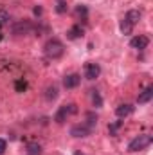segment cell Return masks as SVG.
<instances>
[{"mask_svg": "<svg viewBox=\"0 0 153 155\" xmlns=\"http://www.w3.org/2000/svg\"><path fill=\"white\" fill-rule=\"evenodd\" d=\"M121 128H122V121H115L108 126V132H110V135H117Z\"/></svg>", "mask_w": 153, "mask_h": 155, "instance_id": "d6986e66", "label": "cell"}, {"mask_svg": "<svg viewBox=\"0 0 153 155\" xmlns=\"http://www.w3.org/2000/svg\"><path fill=\"white\" fill-rule=\"evenodd\" d=\"M5 148H7V143H5L4 139H0V155L5 153Z\"/></svg>", "mask_w": 153, "mask_h": 155, "instance_id": "603a6c76", "label": "cell"}, {"mask_svg": "<svg viewBox=\"0 0 153 155\" xmlns=\"http://www.w3.org/2000/svg\"><path fill=\"white\" fill-rule=\"evenodd\" d=\"M43 52H45L47 58H50V60H58V58L63 56L65 47H63V43H61L60 40L52 38V40H49V41L43 45Z\"/></svg>", "mask_w": 153, "mask_h": 155, "instance_id": "6da1fadb", "label": "cell"}, {"mask_svg": "<svg viewBox=\"0 0 153 155\" xmlns=\"http://www.w3.org/2000/svg\"><path fill=\"white\" fill-rule=\"evenodd\" d=\"M90 97H92L94 107H103V99H101V96H99L97 90H90Z\"/></svg>", "mask_w": 153, "mask_h": 155, "instance_id": "e0dca14e", "label": "cell"}, {"mask_svg": "<svg viewBox=\"0 0 153 155\" xmlns=\"http://www.w3.org/2000/svg\"><path fill=\"white\" fill-rule=\"evenodd\" d=\"M9 22V13L4 9V7H0V25H4V24H7Z\"/></svg>", "mask_w": 153, "mask_h": 155, "instance_id": "7402d4cb", "label": "cell"}, {"mask_svg": "<svg viewBox=\"0 0 153 155\" xmlns=\"http://www.w3.org/2000/svg\"><path fill=\"white\" fill-rule=\"evenodd\" d=\"M76 16L81 18L83 22H86V18H88V9H86L85 5H77L76 7Z\"/></svg>", "mask_w": 153, "mask_h": 155, "instance_id": "5bb4252c", "label": "cell"}, {"mask_svg": "<svg viewBox=\"0 0 153 155\" xmlns=\"http://www.w3.org/2000/svg\"><path fill=\"white\" fill-rule=\"evenodd\" d=\"M83 123H85V124H88V126L94 130V128H96V124H97V116H96V114H92V112H88V114H86V121H83Z\"/></svg>", "mask_w": 153, "mask_h": 155, "instance_id": "ac0fdd59", "label": "cell"}, {"mask_svg": "<svg viewBox=\"0 0 153 155\" xmlns=\"http://www.w3.org/2000/svg\"><path fill=\"white\" fill-rule=\"evenodd\" d=\"M121 31H122V35H132L133 25H132L126 18H122V20H121Z\"/></svg>", "mask_w": 153, "mask_h": 155, "instance_id": "9a60e30c", "label": "cell"}, {"mask_svg": "<svg viewBox=\"0 0 153 155\" xmlns=\"http://www.w3.org/2000/svg\"><path fill=\"white\" fill-rule=\"evenodd\" d=\"M65 11H67V2H65V0H58V4H56V13L63 15Z\"/></svg>", "mask_w": 153, "mask_h": 155, "instance_id": "44dd1931", "label": "cell"}, {"mask_svg": "<svg viewBox=\"0 0 153 155\" xmlns=\"http://www.w3.org/2000/svg\"><path fill=\"white\" fill-rule=\"evenodd\" d=\"M0 40H2V33H0Z\"/></svg>", "mask_w": 153, "mask_h": 155, "instance_id": "484cf974", "label": "cell"}, {"mask_svg": "<svg viewBox=\"0 0 153 155\" xmlns=\"http://www.w3.org/2000/svg\"><path fill=\"white\" fill-rule=\"evenodd\" d=\"M34 15H36V16L41 15V7H34Z\"/></svg>", "mask_w": 153, "mask_h": 155, "instance_id": "cb8c5ba5", "label": "cell"}, {"mask_svg": "<svg viewBox=\"0 0 153 155\" xmlns=\"http://www.w3.org/2000/svg\"><path fill=\"white\" fill-rule=\"evenodd\" d=\"M15 90L16 92H25L27 90V81L25 79H16L15 81Z\"/></svg>", "mask_w": 153, "mask_h": 155, "instance_id": "ffe728a7", "label": "cell"}, {"mask_svg": "<svg viewBox=\"0 0 153 155\" xmlns=\"http://www.w3.org/2000/svg\"><path fill=\"white\" fill-rule=\"evenodd\" d=\"M33 29H34V25H33L29 20H20V22L13 24V27H11L13 35H16V36H24V35H29Z\"/></svg>", "mask_w": 153, "mask_h": 155, "instance_id": "277c9868", "label": "cell"}, {"mask_svg": "<svg viewBox=\"0 0 153 155\" xmlns=\"http://www.w3.org/2000/svg\"><path fill=\"white\" fill-rule=\"evenodd\" d=\"M124 18H126V20H128L132 25H135V24L141 20V11H137V9H132V11H128V13H126V16H124Z\"/></svg>", "mask_w": 153, "mask_h": 155, "instance_id": "7c38bea8", "label": "cell"}, {"mask_svg": "<svg viewBox=\"0 0 153 155\" xmlns=\"http://www.w3.org/2000/svg\"><path fill=\"white\" fill-rule=\"evenodd\" d=\"M148 43H150V38H148V36H144V35L133 36V38H132V41H130V45H132L133 49H139V51L146 49V47H148Z\"/></svg>", "mask_w": 153, "mask_h": 155, "instance_id": "52a82bcc", "label": "cell"}, {"mask_svg": "<svg viewBox=\"0 0 153 155\" xmlns=\"http://www.w3.org/2000/svg\"><path fill=\"white\" fill-rule=\"evenodd\" d=\"M79 83H81V76L79 74H69V76L63 78V87L65 88H76Z\"/></svg>", "mask_w": 153, "mask_h": 155, "instance_id": "9c48e42d", "label": "cell"}, {"mask_svg": "<svg viewBox=\"0 0 153 155\" xmlns=\"http://www.w3.org/2000/svg\"><path fill=\"white\" fill-rule=\"evenodd\" d=\"M25 148H27V155H41V146L38 143H29Z\"/></svg>", "mask_w": 153, "mask_h": 155, "instance_id": "4fadbf2b", "label": "cell"}, {"mask_svg": "<svg viewBox=\"0 0 153 155\" xmlns=\"http://www.w3.org/2000/svg\"><path fill=\"white\" fill-rule=\"evenodd\" d=\"M151 97H153V87H151V85H148V87L139 94L137 101H139L141 105H144V103H150V101H151Z\"/></svg>", "mask_w": 153, "mask_h": 155, "instance_id": "30bf717a", "label": "cell"}, {"mask_svg": "<svg viewBox=\"0 0 153 155\" xmlns=\"http://www.w3.org/2000/svg\"><path fill=\"white\" fill-rule=\"evenodd\" d=\"M151 141H153V137L150 134H141V135H137L133 141H130L128 152H141V150L148 148V146L151 144Z\"/></svg>", "mask_w": 153, "mask_h": 155, "instance_id": "3957f363", "label": "cell"}, {"mask_svg": "<svg viewBox=\"0 0 153 155\" xmlns=\"http://www.w3.org/2000/svg\"><path fill=\"white\" fill-rule=\"evenodd\" d=\"M133 110H135V107H133V105L124 103V105H119V107L115 108V116L121 117V119H124V117L132 116V114H133Z\"/></svg>", "mask_w": 153, "mask_h": 155, "instance_id": "ba28073f", "label": "cell"}, {"mask_svg": "<svg viewBox=\"0 0 153 155\" xmlns=\"http://www.w3.org/2000/svg\"><path fill=\"white\" fill-rule=\"evenodd\" d=\"M76 114H77V105L76 103H69V105H63V107L58 108V112H56V116H54V121H56L58 124H63L69 117L76 116Z\"/></svg>", "mask_w": 153, "mask_h": 155, "instance_id": "7a4b0ae2", "label": "cell"}, {"mask_svg": "<svg viewBox=\"0 0 153 155\" xmlns=\"http://www.w3.org/2000/svg\"><path fill=\"white\" fill-rule=\"evenodd\" d=\"M74 155H85V153H81V152H76V153H74Z\"/></svg>", "mask_w": 153, "mask_h": 155, "instance_id": "d4e9b609", "label": "cell"}, {"mask_svg": "<svg viewBox=\"0 0 153 155\" xmlns=\"http://www.w3.org/2000/svg\"><path fill=\"white\" fill-rule=\"evenodd\" d=\"M45 97L49 99V101H52V99H56L58 97V87H47V90H45Z\"/></svg>", "mask_w": 153, "mask_h": 155, "instance_id": "2e32d148", "label": "cell"}, {"mask_svg": "<svg viewBox=\"0 0 153 155\" xmlns=\"http://www.w3.org/2000/svg\"><path fill=\"white\" fill-rule=\"evenodd\" d=\"M92 132H94V130H92L88 124H85V123L74 124V126L70 128V135H72V137H88Z\"/></svg>", "mask_w": 153, "mask_h": 155, "instance_id": "5b68a950", "label": "cell"}, {"mask_svg": "<svg viewBox=\"0 0 153 155\" xmlns=\"http://www.w3.org/2000/svg\"><path fill=\"white\" fill-rule=\"evenodd\" d=\"M99 74H101V67L97 63H94V61L85 63V78L86 79H96V78H99Z\"/></svg>", "mask_w": 153, "mask_h": 155, "instance_id": "8992f818", "label": "cell"}, {"mask_svg": "<svg viewBox=\"0 0 153 155\" xmlns=\"http://www.w3.org/2000/svg\"><path fill=\"white\" fill-rule=\"evenodd\" d=\"M83 33H85V29L79 25V24H76V25H72L69 31H67V38L69 40H77L83 36Z\"/></svg>", "mask_w": 153, "mask_h": 155, "instance_id": "8fae6325", "label": "cell"}, {"mask_svg": "<svg viewBox=\"0 0 153 155\" xmlns=\"http://www.w3.org/2000/svg\"><path fill=\"white\" fill-rule=\"evenodd\" d=\"M0 27H2V25H0Z\"/></svg>", "mask_w": 153, "mask_h": 155, "instance_id": "4316f807", "label": "cell"}]
</instances>
